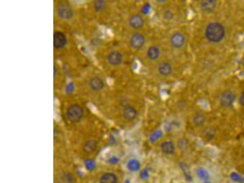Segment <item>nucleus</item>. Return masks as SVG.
<instances>
[{
  "label": "nucleus",
  "mask_w": 244,
  "mask_h": 183,
  "mask_svg": "<svg viewBox=\"0 0 244 183\" xmlns=\"http://www.w3.org/2000/svg\"><path fill=\"white\" fill-rule=\"evenodd\" d=\"M205 36L212 42H220L223 39L225 34L224 26L219 23H214L209 24L205 29Z\"/></svg>",
  "instance_id": "f257e3e1"
},
{
  "label": "nucleus",
  "mask_w": 244,
  "mask_h": 183,
  "mask_svg": "<svg viewBox=\"0 0 244 183\" xmlns=\"http://www.w3.org/2000/svg\"><path fill=\"white\" fill-rule=\"evenodd\" d=\"M84 111L82 107L78 105H72L68 107L67 116L68 119L73 123H77L82 119Z\"/></svg>",
  "instance_id": "f03ea898"
},
{
  "label": "nucleus",
  "mask_w": 244,
  "mask_h": 183,
  "mask_svg": "<svg viewBox=\"0 0 244 183\" xmlns=\"http://www.w3.org/2000/svg\"><path fill=\"white\" fill-rule=\"evenodd\" d=\"M57 11L59 15L64 19H69L73 15L71 6L66 2H62L59 3L58 5Z\"/></svg>",
  "instance_id": "7ed1b4c3"
},
{
  "label": "nucleus",
  "mask_w": 244,
  "mask_h": 183,
  "mask_svg": "<svg viewBox=\"0 0 244 183\" xmlns=\"http://www.w3.org/2000/svg\"><path fill=\"white\" fill-rule=\"evenodd\" d=\"M145 39L144 36L139 33H135L131 37L130 44L134 49H139L145 44Z\"/></svg>",
  "instance_id": "20e7f679"
},
{
  "label": "nucleus",
  "mask_w": 244,
  "mask_h": 183,
  "mask_svg": "<svg viewBox=\"0 0 244 183\" xmlns=\"http://www.w3.org/2000/svg\"><path fill=\"white\" fill-rule=\"evenodd\" d=\"M67 42L66 36L61 31H57L54 35V45L56 48H61L66 44Z\"/></svg>",
  "instance_id": "39448f33"
},
{
  "label": "nucleus",
  "mask_w": 244,
  "mask_h": 183,
  "mask_svg": "<svg viewBox=\"0 0 244 183\" xmlns=\"http://www.w3.org/2000/svg\"><path fill=\"white\" fill-rule=\"evenodd\" d=\"M235 99V94L231 92L226 91L221 95L220 103L223 106H230L234 103Z\"/></svg>",
  "instance_id": "423d86ee"
},
{
  "label": "nucleus",
  "mask_w": 244,
  "mask_h": 183,
  "mask_svg": "<svg viewBox=\"0 0 244 183\" xmlns=\"http://www.w3.org/2000/svg\"><path fill=\"white\" fill-rule=\"evenodd\" d=\"M185 42L184 37L181 33H177L172 35L171 38V43L172 45L176 48L181 47L184 44Z\"/></svg>",
  "instance_id": "0eeeda50"
},
{
  "label": "nucleus",
  "mask_w": 244,
  "mask_h": 183,
  "mask_svg": "<svg viewBox=\"0 0 244 183\" xmlns=\"http://www.w3.org/2000/svg\"><path fill=\"white\" fill-rule=\"evenodd\" d=\"M123 114L126 119L128 121H133L137 117L138 113L134 107L127 106L125 107Z\"/></svg>",
  "instance_id": "6e6552de"
},
{
  "label": "nucleus",
  "mask_w": 244,
  "mask_h": 183,
  "mask_svg": "<svg viewBox=\"0 0 244 183\" xmlns=\"http://www.w3.org/2000/svg\"><path fill=\"white\" fill-rule=\"evenodd\" d=\"M129 23L132 27L134 29H139L142 27L144 25V20L140 15H134L130 17Z\"/></svg>",
  "instance_id": "1a4fd4ad"
},
{
  "label": "nucleus",
  "mask_w": 244,
  "mask_h": 183,
  "mask_svg": "<svg viewBox=\"0 0 244 183\" xmlns=\"http://www.w3.org/2000/svg\"><path fill=\"white\" fill-rule=\"evenodd\" d=\"M108 61L113 65H118L121 63L123 57L121 53L118 51L112 52L108 57Z\"/></svg>",
  "instance_id": "9d476101"
},
{
  "label": "nucleus",
  "mask_w": 244,
  "mask_h": 183,
  "mask_svg": "<svg viewBox=\"0 0 244 183\" xmlns=\"http://www.w3.org/2000/svg\"><path fill=\"white\" fill-rule=\"evenodd\" d=\"M161 149L163 153L167 155H173L176 151L175 144L172 141H165L161 145Z\"/></svg>",
  "instance_id": "9b49d317"
},
{
  "label": "nucleus",
  "mask_w": 244,
  "mask_h": 183,
  "mask_svg": "<svg viewBox=\"0 0 244 183\" xmlns=\"http://www.w3.org/2000/svg\"><path fill=\"white\" fill-rule=\"evenodd\" d=\"M90 87L94 91H100L104 87V83L102 79L98 77H94L90 81Z\"/></svg>",
  "instance_id": "f8f14e48"
},
{
  "label": "nucleus",
  "mask_w": 244,
  "mask_h": 183,
  "mask_svg": "<svg viewBox=\"0 0 244 183\" xmlns=\"http://www.w3.org/2000/svg\"><path fill=\"white\" fill-rule=\"evenodd\" d=\"M158 71L161 75L167 76L169 75L172 72V66L168 62H163L159 65Z\"/></svg>",
  "instance_id": "ddd939ff"
},
{
  "label": "nucleus",
  "mask_w": 244,
  "mask_h": 183,
  "mask_svg": "<svg viewBox=\"0 0 244 183\" xmlns=\"http://www.w3.org/2000/svg\"><path fill=\"white\" fill-rule=\"evenodd\" d=\"M118 178L116 175L113 173H106L101 178L100 183H118Z\"/></svg>",
  "instance_id": "4468645a"
},
{
  "label": "nucleus",
  "mask_w": 244,
  "mask_h": 183,
  "mask_svg": "<svg viewBox=\"0 0 244 183\" xmlns=\"http://www.w3.org/2000/svg\"><path fill=\"white\" fill-rule=\"evenodd\" d=\"M97 148V143L96 142L93 140H90L87 141L85 144H84V152L87 154L92 153L94 152Z\"/></svg>",
  "instance_id": "2eb2a0df"
},
{
  "label": "nucleus",
  "mask_w": 244,
  "mask_h": 183,
  "mask_svg": "<svg viewBox=\"0 0 244 183\" xmlns=\"http://www.w3.org/2000/svg\"><path fill=\"white\" fill-rule=\"evenodd\" d=\"M147 55L151 60H156L160 56L159 49L156 46H151L148 49Z\"/></svg>",
  "instance_id": "dca6fc26"
},
{
  "label": "nucleus",
  "mask_w": 244,
  "mask_h": 183,
  "mask_svg": "<svg viewBox=\"0 0 244 183\" xmlns=\"http://www.w3.org/2000/svg\"><path fill=\"white\" fill-rule=\"evenodd\" d=\"M141 167L139 161L136 159H132L129 160L127 164V168L132 172H136L139 170Z\"/></svg>",
  "instance_id": "f3484780"
},
{
  "label": "nucleus",
  "mask_w": 244,
  "mask_h": 183,
  "mask_svg": "<svg viewBox=\"0 0 244 183\" xmlns=\"http://www.w3.org/2000/svg\"><path fill=\"white\" fill-rule=\"evenodd\" d=\"M94 8L95 10L98 12H103L106 7L105 2L102 0H98L94 2Z\"/></svg>",
  "instance_id": "a211bd4d"
},
{
  "label": "nucleus",
  "mask_w": 244,
  "mask_h": 183,
  "mask_svg": "<svg viewBox=\"0 0 244 183\" xmlns=\"http://www.w3.org/2000/svg\"><path fill=\"white\" fill-rule=\"evenodd\" d=\"M196 174L199 178L202 180H208L209 177V173L203 168H199L197 169L196 170Z\"/></svg>",
  "instance_id": "6ab92c4d"
},
{
  "label": "nucleus",
  "mask_w": 244,
  "mask_h": 183,
  "mask_svg": "<svg viewBox=\"0 0 244 183\" xmlns=\"http://www.w3.org/2000/svg\"><path fill=\"white\" fill-rule=\"evenodd\" d=\"M205 118L203 114H198L194 116L193 121L196 126H199L203 125L205 122Z\"/></svg>",
  "instance_id": "aec40b11"
},
{
  "label": "nucleus",
  "mask_w": 244,
  "mask_h": 183,
  "mask_svg": "<svg viewBox=\"0 0 244 183\" xmlns=\"http://www.w3.org/2000/svg\"><path fill=\"white\" fill-rule=\"evenodd\" d=\"M215 1H205L202 3L201 6L202 8L206 12H210L215 7Z\"/></svg>",
  "instance_id": "412c9836"
},
{
  "label": "nucleus",
  "mask_w": 244,
  "mask_h": 183,
  "mask_svg": "<svg viewBox=\"0 0 244 183\" xmlns=\"http://www.w3.org/2000/svg\"><path fill=\"white\" fill-rule=\"evenodd\" d=\"M163 136V132L161 130H157L153 132L150 135L149 140L151 143H154Z\"/></svg>",
  "instance_id": "4be33fe9"
},
{
  "label": "nucleus",
  "mask_w": 244,
  "mask_h": 183,
  "mask_svg": "<svg viewBox=\"0 0 244 183\" xmlns=\"http://www.w3.org/2000/svg\"><path fill=\"white\" fill-rule=\"evenodd\" d=\"M180 167L182 169L184 174V177H185V178L187 179V180L188 181L192 180L191 176L190 174L189 170L187 165H185L184 164L181 163L180 164Z\"/></svg>",
  "instance_id": "5701e85b"
},
{
  "label": "nucleus",
  "mask_w": 244,
  "mask_h": 183,
  "mask_svg": "<svg viewBox=\"0 0 244 183\" xmlns=\"http://www.w3.org/2000/svg\"><path fill=\"white\" fill-rule=\"evenodd\" d=\"M231 178L233 181L238 183H242L244 181V178L238 173H232L231 175Z\"/></svg>",
  "instance_id": "b1692460"
},
{
  "label": "nucleus",
  "mask_w": 244,
  "mask_h": 183,
  "mask_svg": "<svg viewBox=\"0 0 244 183\" xmlns=\"http://www.w3.org/2000/svg\"><path fill=\"white\" fill-rule=\"evenodd\" d=\"M86 168L89 170H92L95 168V164L94 161L92 160H87L85 162Z\"/></svg>",
  "instance_id": "393cba45"
},
{
  "label": "nucleus",
  "mask_w": 244,
  "mask_h": 183,
  "mask_svg": "<svg viewBox=\"0 0 244 183\" xmlns=\"http://www.w3.org/2000/svg\"><path fill=\"white\" fill-rule=\"evenodd\" d=\"M141 178L142 179H147L149 177V168H146L144 170L141 172L140 175Z\"/></svg>",
  "instance_id": "a878e982"
},
{
  "label": "nucleus",
  "mask_w": 244,
  "mask_h": 183,
  "mask_svg": "<svg viewBox=\"0 0 244 183\" xmlns=\"http://www.w3.org/2000/svg\"><path fill=\"white\" fill-rule=\"evenodd\" d=\"M151 9V5L149 3H146L143 6L142 12L144 15H147L150 12Z\"/></svg>",
  "instance_id": "bb28decb"
},
{
  "label": "nucleus",
  "mask_w": 244,
  "mask_h": 183,
  "mask_svg": "<svg viewBox=\"0 0 244 183\" xmlns=\"http://www.w3.org/2000/svg\"><path fill=\"white\" fill-rule=\"evenodd\" d=\"M119 161V159L116 156H113L111 157L110 159H108V163L111 164H115L118 163Z\"/></svg>",
  "instance_id": "cd10ccee"
},
{
  "label": "nucleus",
  "mask_w": 244,
  "mask_h": 183,
  "mask_svg": "<svg viewBox=\"0 0 244 183\" xmlns=\"http://www.w3.org/2000/svg\"><path fill=\"white\" fill-rule=\"evenodd\" d=\"M64 177L65 181H67L68 183H71L73 181V177H72V175H70V174H65Z\"/></svg>",
  "instance_id": "c85d7f7f"
},
{
  "label": "nucleus",
  "mask_w": 244,
  "mask_h": 183,
  "mask_svg": "<svg viewBox=\"0 0 244 183\" xmlns=\"http://www.w3.org/2000/svg\"><path fill=\"white\" fill-rule=\"evenodd\" d=\"M164 17L167 19H172V17H173V14L171 13V12H170V11H167V12H166V13H165Z\"/></svg>",
  "instance_id": "c756f323"
},
{
  "label": "nucleus",
  "mask_w": 244,
  "mask_h": 183,
  "mask_svg": "<svg viewBox=\"0 0 244 183\" xmlns=\"http://www.w3.org/2000/svg\"><path fill=\"white\" fill-rule=\"evenodd\" d=\"M239 102H240V104L242 106H244V91L241 94V95H240Z\"/></svg>",
  "instance_id": "7c9ffc66"
},
{
  "label": "nucleus",
  "mask_w": 244,
  "mask_h": 183,
  "mask_svg": "<svg viewBox=\"0 0 244 183\" xmlns=\"http://www.w3.org/2000/svg\"><path fill=\"white\" fill-rule=\"evenodd\" d=\"M125 183H130V181L128 180H126V182H125Z\"/></svg>",
  "instance_id": "2f4dec72"
},
{
  "label": "nucleus",
  "mask_w": 244,
  "mask_h": 183,
  "mask_svg": "<svg viewBox=\"0 0 244 183\" xmlns=\"http://www.w3.org/2000/svg\"><path fill=\"white\" fill-rule=\"evenodd\" d=\"M204 183H211L210 182H208V181H206V182H204Z\"/></svg>",
  "instance_id": "473e14b6"
}]
</instances>
